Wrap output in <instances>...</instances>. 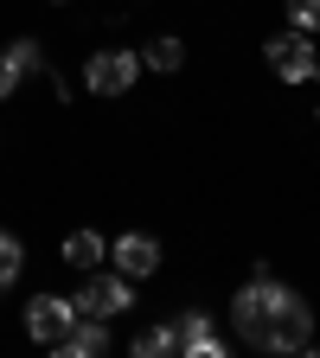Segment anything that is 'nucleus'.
Instances as JSON below:
<instances>
[{
	"label": "nucleus",
	"mask_w": 320,
	"mask_h": 358,
	"mask_svg": "<svg viewBox=\"0 0 320 358\" xmlns=\"http://www.w3.org/2000/svg\"><path fill=\"white\" fill-rule=\"evenodd\" d=\"M109 262L122 268L128 282H148L154 268H160V243H154L148 231H122V237H116V250H109Z\"/></svg>",
	"instance_id": "7"
},
{
	"label": "nucleus",
	"mask_w": 320,
	"mask_h": 358,
	"mask_svg": "<svg viewBox=\"0 0 320 358\" xmlns=\"http://www.w3.org/2000/svg\"><path fill=\"white\" fill-rule=\"evenodd\" d=\"M13 90H20V71L7 64V52H0V103H13Z\"/></svg>",
	"instance_id": "15"
},
{
	"label": "nucleus",
	"mask_w": 320,
	"mask_h": 358,
	"mask_svg": "<svg viewBox=\"0 0 320 358\" xmlns=\"http://www.w3.org/2000/svg\"><path fill=\"white\" fill-rule=\"evenodd\" d=\"M288 7V26H301V32H320V0H282Z\"/></svg>",
	"instance_id": "14"
},
{
	"label": "nucleus",
	"mask_w": 320,
	"mask_h": 358,
	"mask_svg": "<svg viewBox=\"0 0 320 358\" xmlns=\"http://www.w3.org/2000/svg\"><path fill=\"white\" fill-rule=\"evenodd\" d=\"M20 320H26V339H32V345L58 352V345H64V333L77 327V301H64V294H32Z\"/></svg>",
	"instance_id": "5"
},
{
	"label": "nucleus",
	"mask_w": 320,
	"mask_h": 358,
	"mask_svg": "<svg viewBox=\"0 0 320 358\" xmlns=\"http://www.w3.org/2000/svg\"><path fill=\"white\" fill-rule=\"evenodd\" d=\"M263 64H269V77H282V83H314V77H320V45H314V32H301V26L269 32V38H263Z\"/></svg>",
	"instance_id": "2"
},
{
	"label": "nucleus",
	"mask_w": 320,
	"mask_h": 358,
	"mask_svg": "<svg viewBox=\"0 0 320 358\" xmlns=\"http://www.w3.org/2000/svg\"><path fill=\"white\" fill-rule=\"evenodd\" d=\"M58 262L77 268V275H90V268H103V262H109V243H103L97 231H71V237L58 243Z\"/></svg>",
	"instance_id": "9"
},
{
	"label": "nucleus",
	"mask_w": 320,
	"mask_h": 358,
	"mask_svg": "<svg viewBox=\"0 0 320 358\" xmlns=\"http://www.w3.org/2000/svg\"><path fill=\"white\" fill-rule=\"evenodd\" d=\"M71 301H77V313H97V320H122V313L134 307V282L122 275V268H109V275H103V268H90V275H83V288H77Z\"/></svg>",
	"instance_id": "4"
},
{
	"label": "nucleus",
	"mask_w": 320,
	"mask_h": 358,
	"mask_svg": "<svg viewBox=\"0 0 320 358\" xmlns=\"http://www.w3.org/2000/svg\"><path fill=\"white\" fill-rule=\"evenodd\" d=\"M128 352L134 358H167L173 352V327H141V333L128 339Z\"/></svg>",
	"instance_id": "13"
},
{
	"label": "nucleus",
	"mask_w": 320,
	"mask_h": 358,
	"mask_svg": "<svg viewBox=\"0 0 320 358\" xmlns=\"http://www.w3.org/2000/svg\"><path fill=\"white\" fill-rule=\"evenodd\" d=\"M173 352H186V358H224V339L211 327V313H199V307L179 313V320H173Z\"/></svg>",
	"instance_id": "6"
},
{
	"label": "nucleus",
	"mask_w": 320,
	"mask_h": 358,
	"mask_svg": "<svg viewBox=\"0 0 320 358\" xmlns=\"http://www.w3.org/2000/svg\"><path fill=\"white\" fill-rule=\"evenodd\" d=\"M231 327H237V339L250 352H269V358L314 352V307H307V294L276 282L269 268L231 294Z\"/></svg>",
	"instance_id": "1"
},
{
	"label": "nucleus",
	"mask_w": 320,
	"mask_h": 358,
	"mask_svg": "<svg viewBox=\"0 0 320 358\" xmlns=\"http://www.w3.org/2000/svg\"><path fill=\"white\" fill-rule=\"evenodd\" d=\"M141 71H148L141 52H122V45H109V52H90V58H83V90L109 103V96H128Z\"/></svg>",
	"instance_id": "3"
},
{
	"label": "nucleus",
	"mask_w": 320,
	"mask_h": 358,
	"mask_svg": "<svg viewBox=\"0 0 320 358\" xmlns=\"http://www.w3.org/2000/svg\"><path fill=\"white\" fill-rule=\"evenodd\" d=\"M7 64H13L20 77H45V71H52V64H45V45H39V38H13V45H7Z\"/></svg>",
	"instance_id": "11"
},
{
	"label": "nucleus",
	"mask_w": 320,
	"mask_h": 358,
	"mask_svg": "<svg viewBox=\"0 0 320 358\" xmlns=\"http://www.w3.org/2000/svg\"><path fill=\"white\" fill-rule=\"evenodd\" d=\"M20 268H26V243H20L13 231H0V294L20 282Z\"/></svg>",
	"instance_id": "12"
},
{
	"label": "nucleus",
	"mask_w": 320,
	"mask_h": 358,
	"mask_svg": "<svg viewBox=\"0 0 320 358\" xmlns=\"http://www.w3.org/2000/svg\"><path fill=\"white\" fill-rule=\"evenodd\" d=\"M52 7H71V0H52Z\"/></svg>",
	"instance_id": "16"
},
{
	"label": "nucleus",
	"mask_w": 320,
	"mask_h": 358,
	"mask_svg": "<svg viewBox=\"0 0 320 358\" xmlns=\"http://www.w3.org/2000/svg\"><path fill=\"white\" fill-rule=\"evenodd\" d=\"M109 352V320H97V313H77V327L64 333L58 358H103Z\"/></svg>",
	"instance_id": "8"
},
{
	"label": "nucleus",
	"mask_w": 320,
	"mask_h": 358,
	"mask_svg": "<svg viewBox=\"0 0 320 358\" xmlns=\"http://www.w3.org/2000/svg\"><path fill=\"white\" fill-rule=\"evenodd\" d=\"M141 64H148V71H160V77H173L179 64H186V38H173V32H167V38L141 45Z\"/></svg>",
	"instance_id": "10"
}]
</instances>
